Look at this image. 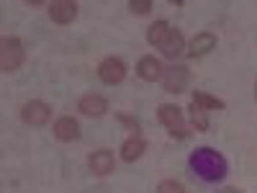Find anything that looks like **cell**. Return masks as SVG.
<instances>
[{
  "label": "cell",
  "instance_id": "obj_1",
  "mask_svg": "<svg viewBox=\"0 0 257 193\" xmlns=\"http://www.w3.org/2000/svg\"><path fill=\"white\" fill-rule=\"evenodd\" d=\"M188 165H190L193 173H196L201 180H206V183H219L229 173L226 157L219 152V149H213V147H196L190 152Z\"/></svg>",
  "mask_w": 257,
  "mask_h": 193
},
{
  "label": "cell",
  "instance_id": "obj_2",
  "mask_svg": "<svg viewBox=\"0 0 257 193\" xmlns=\"http://www.w3.org/2000/svg\"><path fill=\"white\" fill-rule=\"evenodd\" d=\"M26 59V49H24V41L18 36H6L0 41V70L6 75L16 72Z\"/></svg>",
  "mask_w": 257,
  "mask_h": 193
},
{
  "label": "cell",
  "instance_id": "obj_3",
  "mask_svg": "<svg viewBox=\"0 0 257 193\" xmlns=\"http://www.w3.org/2000/svg\"><path fill=\"white\" fill-rule=\"evenodd\" d=\"M157 119H160V124L170 132V137H175V139H188V137H190L188 124H185V116H183V109H178V106L162 103L160 111H157Z\"/></svg>",
  "mask_w": 257,
  "mask_h": 193
},
{
  "label": "cell",
  "instance_id": "obj_4",
  "mask_svg": "<svg viewBox=\"0 0 257 193\" xmlns=\"http://www.w3.org/2000/svg\"><path fill=\"white\" fill-rule=\"evenodd\" d=\"M49 119H52V106L44 103V101H29V103H24V109H21V121L31 129L47 126Z\"/></svg>",
  "mask_w": 257,
  "mask_h": 193
},
{
  "label": "cell",
  "instance_id": "obj_5",
  "mask_svg": "<svg viewBox=\"0 0 257 193\" xmlns=\"http://www.w3.org/2000/svg\"><path fill=\"white\" fill-rule=\"evenodd\" d=\"M128 75V67L121 57H105L100 64H98V77L105 82V85H118L123 82Z\"/></svg>",
  "mask_w": 257,
  "mask_h": 193
},
{
  "label": "cell",
  "instance_id": "obj_6",
  "mask_svg": "<svg viewBox=\"0 0 257 193\" xmlns=\"http://www.w3.org/2000/svg\"><path fill=\"white\" fill-rule=\"evenodd\" d=\"M190 82V70L185 67V64H173V67H165V77H162V88L165 93H183L188 88Z\"/></svg>",
  "mask_w": 257,
  "mask_h": 193
},
{
  "label": "cell",
  "instance_id": "obj_7",
  "mask_svg": "<svg viewBox=\"0 0 257 193\" xmlns=\"http://www.w3.org/2000/svg\"><path fill=\"white\" fill-rule=\"evenodd\" d=\"M47 8H49V18L54 21V24L67 26V24H72V21L77 18V8L80 6L75 3V0H52Z\"/></svg>",
  "mask_w": 257,
  "mask_h": 193
},
{
  "label": "cell",
  "instance_id": "obj_8",
  "mask_svg": "<svg viewBox=\"0 0 257 193\" xmlns=\"http://www.w3.org/2000/svg\"><path fill=\"white\" fill-rule=\"evenodd\" d=\"M88 167H90V173H93V175L105 178V175H111L113 170H116V157H113L111 149H98V152L90 155Z\"/></svg>",
  "mask_w": 257,
  "mask_h": 193
},
{
  "label": "cell",
  "instance_id": "obj_9",
  "mask_svg": "<svg viewBox=\"0 0 257 193\" xmlns=\"http://www.w3.org/2000/svg\"><path fill=\"white\" fill-rule=\"evenodd\" d=\"M77 111H80L82 116L100 119V116H105V111H108V101H105L100 93H88V95H82V98H80Z\"/></svg>",
  "mask_w": 257,
  "mask_h": 193
},
{
  "label": "cell",
  "instance_id": "obj_10",
  "mask_svg": "<svg viewBox=\"0 0 257 193\" xmlns=\"http://www.w3.org/2000/svg\"><path fill=\"white\" fill-rule=\"evenodd\" d=\"M52 132H54V139H57V142L70 144V142H77V139H80V124H77V119H72V116H62V119L54 121Z\"/></svg>",
  "mask_w": 257,
  "mask_h": 193
},
{
  "label": "cell",
  "instance_id": "obj_11",
  "mask_svg": "<svg viewBox=\"0 0 257 193\" xmlns=\"http://www.w3.org/2000/svg\"><path fill=\"white\" fill-rule=\"evenodd\" d=\"M137 75L144 80V82H157L165 77V67H162V62L152 54H147L137 62Z\"/></svg>",
  "mask_w": 257,
  "mask_h": 193
},
{
  "label": "cell",
  "instance_id": "obj_12",
  "mask_svg": "<svg viewBox=\"0 0 257 193\" xmlns=\"http://www.w3.org/2000/svg\"><path fill=\"white\" fill-rule=\"evenodd\" d=\"M213 49H216V34H211V31H201V34L193 36L190 47H188V57L201 59V57L211 54Z\"/></svg>",
  "mask_w": 257,
  "mask_h": 193
},
{
  "label": "cell",
  "instance_id": "obj_13",
  "mask_svg": "<svg viewBox=\"0 0 257 193\" xmlns=\"http://www.w3.org/2000/svg\"><path fill=\"white\" fill-rule=\"evenodd\" d=\"M183 49H185L183 31H180V29H170L167 39L160 44V52H162L167 59H175V57H180V54H183Z\"/></svg>",
  "mask_w": 257,
  "mask_h": 193
},
{
  "label": "cell",
  "instance_id": "obj_14",
  "mask_svg": "<svg viewBox=\"0 0 257 193\" xmlns=\"http://www.w3.org/2000/svg\"><path fill=\"white\" fill-rule=\"evenodd\" d=\"M144 152H147V142H144L139 134L128 137V139L121 144V160H123V162H134V160H139Z\"/></svg>",
  "mask_w": 257,
  "mask_h": 193
},
{
  "label": "cell",
  "instance_id": "obj_15",
  "mask_svg": "<svg viewBox=\"0 0 257 193\" xmlns=\"http://www.w3.org/2000/svg\"><path fill=\"white\" fill-rule=\"evenodd\" d=\"M190 103L201 106V109H206V111H224V109H226V103H224L221 98H216V95H208L206 90H193Z\"/></svg>",
  "mask_w": 257,
  "mask_h": 193
},
{
  "label": "cell",
  "instance_id": "obj_16",
  "mask_svg": "<svg viewBox=\"0 0 257 193\" xmlns=\"http://www.w3.org/2000/svg\"><path fill=\"white\" fill-rule=\"evenodd\" d=\"M170 29H173V26H170L165 18H162V21H155V24L147 29V41H149L152 47H157V49H160V44H162V41L167 39Z\"/></svg>",
  "mask_w": 257,
  "mask_h": 193
},
{
  "label": "cell",
  "instance_id": "obj_17",
  "mask_svg": "<svg viewBox=\"0 0 257 193\" xmlns=\"http://www.w3.org/2000/svg\"><path fill=\"white\" fill-rule=\"evenodd\" d=\"M190 124H193L196 132H206L208 129V111L201 109V106H196V103H190Z\"/></svg>",
  "mask_w": 257,
  "mask_h": 193
},
{
  "label": "cell",
  "instance_id": "obj_18",
  "mask_svg": "<svg viewBox=\"0 0 257 193\" xmlns=\"http://www.w3.org/2000/svg\"><path fill=\"white\" fill-rule=\"evenodd\" d=\"M157 193H188V190H185V185H183L180 180L167 178V180H162V183L157 185Z\"/></svg>",
  "mask_w": 257,
  "mask_h": 193
},
{
  "label": "cell",
  "instance_id": "obj_19",
  "mask_svg": "<svg viewBox=\"0 0 257 193\" xmlns=\"http://www.w3.org/2000/svg\"><path fill=\"white\" fill-rule=\"evenodd\" d=\"M149 8H152V0H128V11L137 16H147Z\"/></svg>",
  "mask_w": 257,
  "mask_h": 193
},
{
  "label": "cell",
  "instance_id": "obj_20",
  "mask_svg": "<svg viewBox=\"0 0 257 193\" xmlns=\"http://www.w3.org/2000/svg\"><path fill=\"white\" fill-rule=\"evenodd\" d=\"M116 119H118V121H121V124H123V126L128 129V132H134V134L139 132V121H137L134 116H126V114H118Z\"/></svg>",
  "mask_w": 257,
  "mask_h": 193
},
{
  "label": "cell",
  "instance_id": "obj_21",
  "mask_svg": "<svg viewBox=\"0 0 257 193\" xmlns=\"http://www.w3.org/2000/svg\"><path fill=\"white\" fill-rule=\"evenodd\" d=\"M219 193H244V190H239V188H234V185H226V188H221Z\"/></svg>",
  "mask_w": 257,
  "mask_h": 193
},
{
  "label": "cell",
  "instance_id": "obj_22",
  "mask_svg": "<svg viewBox=\"0 0 257 193\" xmlns=\"http://www.w3.org/2000/svg\"><path fill=\"white\" fill-rule=\"evenodd\" d=\"M254 98H257V82H254Z\"/></svg>",
  "mask_w": 257,
  "mask_h": 193
}]
</instances>
